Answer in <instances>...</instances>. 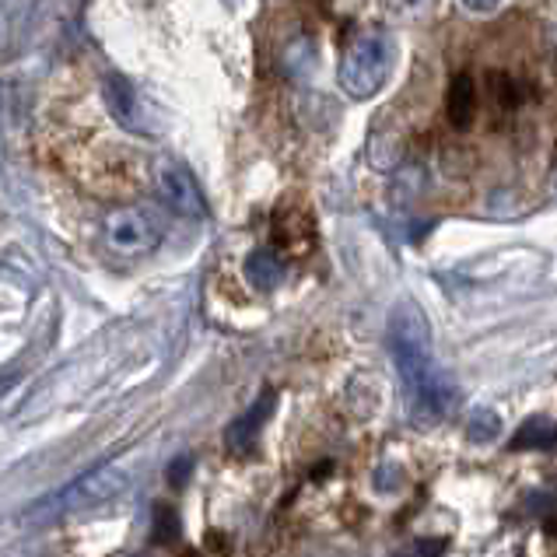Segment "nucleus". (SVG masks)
I'll return each mask as SVG.
<instances>
[{"mask_svg":"<svg viewBox=\"0 0 557 557\" xmlns=\"http://www.w3.org/2000/svg\"><path fill=\"white\" fill-rule=\"evenodd\" d=\"M463 4H467L473 14H491V11H498L502 0H463Z\"/></svg>","mask_w":557,"mask_h":557,"instance_id":"obj_13","label":"nucleus"},{"mask_svg":"<svg viewBox=\"0 0 557 557\" xmlns=\"http://www.w3.org/2000/svg\"><path fill=\"white\" fill-rule=\"evenodd\" d=\"M389 351L396 361V372L404 379L413 418L438 421L456 410L459 389L453 375L435 361L432 330H428L424 312L413 301H400L389 315Z\"/></svg>","mask_w":557,"mask_h":557,"instance_id":"obj_1","label":"nucleus"},{"mask_svg":"<svg viewBox=\"0 0 557 557\" xmlns=\"http://www.w3.org/2000/svg\"><path fill=\"white\" fill-rule=\"evenodd\" d=\"M270 407H274V396H263V400L252 407L249 413H243L232 428H228V445L232 449H249L252 442H257V435H260V428L267 424V418H270Z\"/></svg>","mask_w":557,"mask_h":557,"instance_id":"obj_9","label":"nucleus"},{"mask_svg":"<svg viewBox=\"0 0 557 557\" xmlns=\"http://www.w3.org/2000/svg\"><path fill=\"white\" fill-rule=\"evenodd\" d=\"M186 470H189V459H176V463H172V484H183Z\"/></svg>","mask_w":557,"mask_h":557,"instance_id":"obj_14","label":"nucleus"},{"mask_svg":"<svg viewBox=\"0 0 557 557\" xmlns=\"http://www.w3.org/2000/svg\"><path fill=\"white\" fill-rule=\"evenodd\" d=\"M123 487H126V470L116 467V463H102V467L88 470L85 476H77V481H71L67 487H60L57 495L42 498L39 505H32L28 519L50 522V519H60V516L82 512V508H91V505H102L109 498H116Z\"/></svg>","mask_w":557,"mask_h":557,"instance_id":"obj_3","label":"nucleus"},{"mask_svg":"<svg viewBox=\"0 0 557 557\" xmlns=\"http://www.w3.org/2000/svg\"><path fill=\"white\" fill-rule=\"evenodd\" d=\"M134 557H151V554H134Z\"/></svg>","mask_w":557,"mask_h":557,"instance_id":"obj_15","label":"nucleus"},{"mask_svg":"<svg viewBox=\"0 0 557 557\" xmlns=\"http://www.w3.org/2000/svg\"><path fill=\"white\" fill-rule=\"evenodd\" d=\"M102 238L116 257L137 260L162 246V225H158L145 207H116L102 221Z\"/></svg>","mask_w":557,"mask_h":557,"instance_id":"obj_4","label":"nucleus"},{"mask_svg":"<svg viewBox=\"0 0 557 557\" xmlns=\"http://www.w3.org/2000/svg\"><path fill=\"white\" fill-rule=\"evenodd\" d=\"M102 99L109 116H113L126 134H145V120H140V106H137V91L126 82L123 74H109L102 82Z\"/></svg>","mask_w":557,"mask_h":557,"instance_id":"obj_6","label":"nucleus"},{"mask_svg":"<svg viewBox=\"0 0 557 557\" xmlns=\"http://www.w3.org/2000/svg\"><path fill=\"white\" fill-rule=\"evenodd\" d=\"M476 113V85L470 74H456L449 82V95H445V116L456 131H467Z\"/></svg>","mask_w":557,"mask_h":557,"instance_id":"obj_8","label":"nucleus"},{"mask_svg":"<svg viewBox=\"0 0 557 557\" xmlns=\"http://www.w3.org/2000/svg\"><path fill=\"white\" fill-rule=\"evenodd\" d=\"M550 445H557V424L536 418V421L519 428L512 449H550Z\"/></svg>","mask_w":557,"mask_h":557,"instance_id":"obj_10","label":"nucleus"},{"mask_svg":"<svg viewBox=\"0 0 557 557\" xmlns=\"http://www.w3.org/2000/svg\"><path fill=\"white\" fill-rule=\"evenodd\" d=\"M467 435L473 438V442H491V438H498L502 435V421H498V413L495 410H476L473 418H470V424H467Z\"/></svg>","mask_w":557,"mask_h":557,"instance_id":"obj_11","label":"nucleus"},{"mask_svg":"<svg viewBox=\"0 0 557 557\" xmlns=\"http://www.w3.org/2000/svg\"><path fill=\"white\" fill-rule=\"evenodd\" d=\"M154 189H158V197L165 200L169 211H176L183 218H203L207 214V200L200 194L197 180L176 162H158L154 165Z\"/></svg>","mask_w":557,"mask_h":557,"instance_id":"obj_5","label":"nucleus"},{"mask_svg":"<svg viewBox=\"0 0 557 557\" xmlns=\"http://www.w3.org/2000/svg\"><path fill=\"white\" fill-rule=\"evenodd\" d=\"M180 536V522H176V512L172 508H158V516H154V540L158 544H172V540Z\"/></svg>","mask_w":557,"mask_h":557,"instance_id":"obj_12","label":"nucleus"},{"mask_svg":"<svg viewBox=\"0 0 557 557\" xmlns=\"http://www.w3.org/2000/svg\"><path fill=\"white\" fill-rule=\"evenodd\" d=\"M243 274L249 281V288L277 292L284 284V274H288V267H284L281 252H274V249H252L246 257V263H243Z\"/></svg>","mask_w":557,"mask_h":557,"instance_id":"obj_7","label":"nucleus"},{"mask_svg":"<svg viewBox=\"0 0 557 557\" xmlns=\"http://www.w3.org/2000/svg\"><path fill=\"white\" fill-rule=\"evenodd\" d=\"M386 77H389V42H386V36L375 28L358 32L341 57V71H337L341 91L347 95V99L364 102V99H372V95L382 91Z\"/></svg>","mask_w":557,"mask_h":557,"instance_id":"obj_2","label":"nucleus"}]
</instances>
